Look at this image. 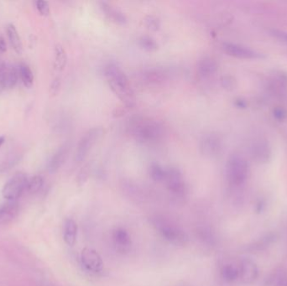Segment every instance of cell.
<instances>
[{
	"mask_svg": "<svg viewBox=\"0 0 287 286\" xmlns=\"http://www.w3.org/2000/svg\"><path fill=\"white\" fill-rule=\"evenodd\" d=\"M239 279L245 285L253 284L259 276V268L256 264L250 259H245L240 263Z\"/></svg>",
	"mask_w": 287,
	"mask_h": 286,
	"instance_id": "7c38bea8",
	"label": "cell"
},
{
	"mask_svg": "<svg viewBox=\"0 0 287 286\" xmlns=\"http://www.w3.org/2000/svg\"><path fill=\"white\" fill-rule=\"evenodd\" d=\"M4 141H5V138H4V136H0V148L3 145Z\"/></svg>",
	"mask_w": 287,
	"mask_h": 286,
	"instance_id": "f35d334b",
	"label": "cell"
},
{
	"mask_svg": "<svg viewBox=\"0 0 287 286\" xmlns=\"http://www.w3.org/2000/svg\"><path fill=\"white\" fill-rule=\"evenodd\" d=\"M220 274L228 283L235 282L240 276V266L233 263H228L222 266Z\"/></svg>",
	"mask_w": 287,
	"mask_h": 286,
	"instance_id": "ffe728a7",
	"label": "cell"
},
{
	"mask_svg": "<svg viewBox=\"0 0 287 286\" xmlns=\"http://www.w3.org/2000/svg\"><path fill=\"white\" fill-rule=\"evenodd\" d=\"M2 74L6 83L7 89H12L17 83L18 81V71L16 70V68L12 66H8L6 65L5 67L3 68V70L2 71V72H0Z\"/></svg>",
	"mask_w": 287,
	"mask_h": 286,
	"instance_id": "603a6c76",
	"label": "cell"
},
{
	"mask_svg": "<svg viewBox=\"0 0 287 286\" xmlns=\"http://www.w3.org/2000/svg\"><path fill=\"white\" fill-rule=\"evenodd\" d=\"M271 33L274 36L278 38L280 40H283L284 42L287 43V33L284 31H278V30H272Z\"/></svg>",
	"mask_w": 287,
	"mask_h": 286,
	"instance_id": "d6a6232c",
	"label": "cell"
},
{
	"mask_svg": "<svg viewBox=\"0 0 287 286\" xmlns=\"http://www.w3.org/2000/svg\"><path fill=\"white\" fill-rule=\"evenodd\" d=\"M166 173H167V170L163 169L159 164H154L150 166V177L155 181H157V182L165 181Z\"/></svg>",
	"mask_w": 287,
	"mask_h": 286,
	"instance_id": "4316f807",
	"label": "cell"
},
{
	"mask_svg": "<svg viewBox=\"0 0 287 286\" xmlns=\"http://www.w3.org/2000/svg\"><path fill=\"white\" fill-rule=\"evenodd\" d=\"M274 286H287V273L282 272L279 274L275 279Z\"/></svg>",
	"mask_w": 287,
	"mask_h": 286,
	"instance_id": "1f68e13d",
	"label": "cell"
},
{
	"mask_svg": "<svg viewBox=\"0 0 287 286\" xmlns=\"http://www.w3.org/2000/svg\"><path fill=\"white\" fill-rule=\"evenodd\" d=\"M71 150V144L69 143H65L59 148L55 154L52 156L48 163L47 169L50 173H55L60 170V168L67 161Z\"/></svg>",
	"mask_w": 287,
	"mask_h": 286,
	"instance_id": "4fadbf2b",
	"label": "cell"
},
{
	"mask_svg": "<svg viewBox=\"0 0 287 286\" xmlns=\"http://www.w3.org/2000/svg\"><path fill=\"white\" fill-rule=\"evenodd\" d=\"M19 205L17 201H7L0 205V225H6L18 216Z\"/></svg>",
	"mask_w": 287,
	"mask_h": 286,
	"instance_id": "5bb4252c",
	"label": "cell"
},
{
	"mask_svg": "<svg viewBox=\"0 0 287 286\" xmlns=\"http://www.w3.org/2000/svg\"><path fill=\"white\" fill-rule=\"evenodd\" d=\"M100 8L104 13V15L107 16L111 21L114 22L118 25H126L127 23V18L125 16V14L121 12L119 9H116L115 7L112 6L109 3L101 2Z\"/></svg>",
	"mask_w": 287,
	"mask_h": 286,
	"instance_id": "e0dca14e",
	"label": "cell"
},
{
	"mask_svg": "<svg viewBox=\"0 0 287 286\" xmlns=\"http://www.w3.org/2000/svg\"><path fill=\"white\" fill-rule=\"evenodd\" d=\"M144 23L148 29H150L151 31H157L160 27V22L158 18L155 17V16H147L145 19H144Z\"/></svg>",
	"mask_w": 287,
	"mask_h": 286,
	"instance_id": "f1b7e54d",
	"label": "cell"
},
{
	"mask_svg": "<svg viewBox=\"0 0 287 286\" xmlns=\"http://www.w3.org/2000/svg\"><path fill=\"white\" fill-rule=\"evenodd\" d=\"M44 186V179L40 176H35L31 177L30 180H28L26 190L31 194H36L37 192H40Z\"/></svg>",
	"mask_w": 287,
	"mask_h": 286,
	"instance_id": "484cf974",
	"label": "cell"
},
{
	"mask_svg": "<svg viewBox=\"0 0 287 286\" xmlns=\"http://www.w3.org/2000/svg\"><path fill=\"white\" fill-rule=\"evenodd\" d=\"M68 62V55L63 46L56 45L55 47V68L59 72L64 70Z\"/></svg>",
	"mask_w": 287,
	"mask_h": 286,
	"instance_id": "cb8c5ba5",
	"label": "cell"
},
{
	"mask_svg": "<svg viewBox=\"0 0 287 286\" xmlns=\"http://www.w3.org/2000/svg\"><path fill=\"white\" fill-rule=\"evenodd\" d=\"M7 36H8L9 43L12 46L13 49L15 50V52L18 55L21 54L22 50H23L21 40H20V38L18 36V31L16 30L15 25H12V24L8 25V27H7Z\"/></svg>",
	"mask_w": 287,
	"mask_h": 286,
	"instance_id": "7402d4cb",
	"label": "cell"
},
{
	"mask_svg": "<svg viewBox=\"0 0 287 286\" xmlns=\"http://www.w3.org/2000/svg\"><path fill=\"white\" fill-rule=\"evenodd\" d=\"M22 158L21 153L14 152L7 155L2 161L0 162V174L5 173L15 167Z\"/></svg>",
	"mask_w": 287,
	"mask_h": 286,
	"instance_id": "44dd1931",
	"label": "cell"
},
{
	"mask_svg": "<svg viewBox=\"0 0 287 286\" xmlns=\"http://www.w3.org/2000/svg\"><path fill=\"white\" fill-rule=\"evenodd\" d=\"M223 149V140L217 133H208L200 140V150L207 157L218 156Z\"/></svg>",
	"mask_w": 287,
	"mask_h": 286,
	"instance_id": "ba28073f",
	"label": "cell"
},
{
	"mask_svg": "<svg viewBox=\"0 0 287 286\" xmlns=\"http://www.w3.org/2000/svg\"><path fill=\"white\" fill-rule=\"evenodd\" d=\"M7 52V45L5 40L2 36H0V52L4 53Z\"/></svg>",
	"mask_w": 287,
	"mask_h": 286,
	"instance_id": "d590c367",
	"label": "cell"
},
{
	"mask_svg": "<svg viewBox=\"0 0 287 286\" xmlns=\"http://www.w3.org/2000/svg\"><path fill=\"white\" fill-rule=\"evenodd\" d=\"M152 224L165 241L176 246H184L188 242V236L183 229L164 216H157L152 219Z\"/></svg>",
	"mask_w": 287,
	"mask_h": 286,
	"instance_id": "3957f363",
	"label": "cell"
},
{
	"mask_svg": "<svg viewBox=\"0 0 287 286\" xmlns=\"http://www.w3.org/2000/svg\"><path fill=\"white\" fill-rule=\"evenodd\" d=\"M112 241L113 247L118 253L126 254L131 251L133 241L126 229L123 228L114 229L112 233Z\"/></svg>",
	"mask_w": 287,
	"mask_h": 286,
	"instance_id": "30bf717a",
	"label": "cell"
},
{
	"mask_svg": "<svg viewBox=\"0 0 287 286\" xmlns=\"http://www.w3.org/2000/svg\"><path fill=\"white\" fill-rule=\"evenodd\" d=\"M250 167L246 159L238 154L229 156L226 164V178L233 187L242 186L247 180Z\"/></svg>",
	"mask_w": 287,
	"mask_h": 286,
	"instance_id": "277c9868",
	"label": "cell"
},
{
	"mask_svg": "<svg viewBox=\"0 0 287 286\" xmlns=\"http://www.w3.org/2000/svg\"><path fill=\"white\" fill-rule=\"evenodd\" d=\"M104 75L110 89L119 100L128 107L134 106L135 104V92L126 73L116 65L110 63L104 68Z\"/></svg>",
	"mask_w": 287,
	"mask_h": 286,
	"instance_id": "6da1fadb",
	"label": "cell"
},
{
	"mask_svg": "<svg viewBox=\"0 0 287 286\" xmlns=\"http://www.w3.org/2000/svg\"><path fill=\"white\" fill-rule=\"evenodd\" d=\"M169 72L165 69L155 67L144 71L141 73V78L144 82L150 84H159L168 79Z\"/></svg>",
	"mask_w": 287,
	"mask_h": 286,
	"instance_id": "2e32d148",
	"label": "cell"
},
{
	"mask_svg": "<svg viewBox=\"0 0 287 286\" xmlns=\"http://www.w3.org/2000/svg\"><path fill=\"white\" fill-rule=\"evenodd\" d=\"M128 130L135 140L143 143H155L163 135L161 125L146 116L133 117L129 120Z\"/></svg>",
	"mask_w": 287,
	"mask_h": 286,
	"instance_id": "7a4b0ae2",
	"label": "cell"
},
{
	"mask_svg": "<svg viewBox=\"0 0 287 286\" xmlns=\"http://www.w3.org/2000/svg\"><path fill=\"white\" fill-rule=\"evenodd\" d=\"M18 75L20 76L22 82L27 88H31L34 82V76L31 72V68L26 64H21L18 69Z\"/></svg>",
	"mask_w": 287,
	"mask_h": 286,
	"instance_id": "d4e9b609",
	"label": "cell"
},
{
	"mask_svg": "<svg viewBox=\"0 0 287 286\" xmlns=\"http://www.w3.org/2000/svg\"><path fill=\"white\" fill-rule=\"evenodd\" d=\"M5 89H7L6 83H5L3 75L0 73V92H2Z\"/></svg>",
	"mask_w": 287,
	"mask_h": 286,
	"instance_id": "8d00e7d4",
	"label": "cell"
},
{
	"mask_svg": "<svg viewBox=\"0 0 287 286\" xmlns=\"http://www.w3.org/2000/svg\"><path fill=\"white\" fill-rule=\"evenodd\" d=\"M61 89V80L57 78H55L52 82V84L50 86V92L52 95H56L58 93Z\"/></svg>",
	"mask_w": 287,
	"mask_h": 286,
	"instance_id": "4dcf8cb0",
	"label": "cell"
},
{
	"mask_svg": "<svg viewBox=\"0 0 287 286\" xmlns=\"http://www.w3.org/2000/svg\"><path fill=\"white\" fill-rule=\"evenodd\" d=\"M169 192L177 197H183L186 195V186L183 177L176 168L167 170L165 180Z\"/></svg>",
	"mask_w": 287,
	"mask_h": 286,
	"instance_id": "9c48e42d",
	"label": "cell"
},
{
	"mask_svg": "<svg viewBox=\"0 0 287 286\" xmlns=\"http://www.w3.org/2000/svg\"><path fill=\"white\" fill-rule=\"evenodd\" d=\"M36 7L38 10V12L40 13V15L43 16H47L50 14V7L49 3L46 2V1H36Z\"/></svg>",
	"mask_w": 287,
	"mask_h": 286,
	"instance_id": "f546056e",
	"label": "cell"
},
{
	"mask_svg": "<svg viewBox=\"0 0 287 286\" xmlns=\"http://www.w3.org/2000/svg\"><path fill=\"white\" fill-rule=\"evenodd\" d=\"M222 83L225 89H231L234 86V81L230 76H225L222 80Z\"/></svg>",
	"mask_w": 287,
	"mask_h": 286,
	"instance_id": "836d02e7",
	"label": "cell"
},
{
	"mask_svg": "<svg viewBox=\"0 0 287 286\" xmlns=\"http://www.w3.org/2000/svg\"><path fill=\"white\" fill-rule=\"evenodd\" d=\"M223 48L228 55L233 57L240 59H256L261 56L259 53L253 50L233 43H223Z\"/></svg>",
	"mask_w": 287,
	"mask_h": 286,
	"instance_id": "8fae6325",
	"label": "cell"
},
{
	"mask_svg": "<svg viewBox=\"0 0 287 286\" xmlns=\"http://www.w3.org/2000/svg\"><path fill=\"white\" fill-rule=\"evenodd\" d=\"M251 156L256 162L266 163L269 160L270 149L266 141L256 140L251 145Z\"/></svg>",
	"mask_w": 287,
	"mask_h": 286,
	"instance_id": "9a60e30c",
	"label": "cell"
},
{
	"mask_svg": "<svg viewBox=\"0 0 287 286\" xmlns=\"http://www.w3.org/2000/svg\"><path fill=\"white\" fill-rule=\"evenodd\" d=\"M139 44L144 50H145L147 52H154L158 47L156 40H154L152 37L148 36H141L139 40Z\"/></svg>",
	"mask_w": 287,
	"mask_h": 286,
	"instance_id": "83f0119b",
	"label": "cell"
},
{
	"mask_svg": "<svg viewBox=\"0 0 287 286\" xmlns=\"http://www.w3.org/2000/svg\"><path fill=\"white\" fill-rule=\"evenodd\" d=\"M5 66H6V64L2 61V59L0 57V72H2V71L3 70V68L5 67Z\"/></svg>",
	"mask_w": 287,
	"mask_h": 286,
	"instance_id": "74e56055",
	"label": "cell"
},
{
	"mask_svg": "<svg viewBox=\"0 0 287 286\" xmlns=\"http://www.w3.org/2000/svg\"><path fill=\"white\" fill-rule=\"evenodd\" d=\"M104 134L103 128L99 127L90 128L83 134L80 139L77 147H76L75 160L76 161L82 162L87 157L89 151L94 146L102 135Z\"/></svg>",
	"mask_w": 287,
	"mask_h": 286,
	"instance_id": "8992f818",
	"label": "cell"
},
{
	"mask_svg": "<svg viewBox=\"0 0 287 286\" xmlns=\"http://www.w3.org/2000/svg\"><path fill=\"white\" fill-rule=\"evenodd\" d=\"M81 265L90 274H98L104 270V264L101 255L92 248H84L80 254Z\"/></svg>",
	"mask_w": 287,
	"mask_h": 286,
	"instance_id": "52a82bcc",
	"label": "cell"
},
{
	"mask_svg": "<svg viewBox=\"0 0 287 286\" xmlns=\"http://www.w3.org/2000/svg\"><path fill=\"white\" fill-rule=\"evenodd\" d=\"M28 178L23 172L16 173L11 177L2 189V196L7 201H17L26 190Z\"/></svg>",
	"mask_w": 287,
	"mask_h": 286,
	"instance_id": "5b68a950",
	"label": "cell"
},
{
	"mask_svg": "<svg viewBox=\"0 0 287 286\" xmlns=\"http://www.w3.org/2000/svg\"><path fill=\"white\" fill-rule=\"evenodd\" d=\"M78 227L73 219L66 220L63 228V239L69 246H73L76 244Z\"/></svg>",
	"mask_w": 287,
	"mask_h": 286,
	"instance_id": "d6986e66",
	"label": "cell"
},
{
	"mask_svg": "<svg viewBox=\"0 0 287 286\" xmlns=\"http://www.w3.org/2000/svg\"><path fill=\"white\" fill-rule=\"evenodd\" d=\"M197 70L200 76L203 78H207V77L213 76L217 72V62L214 59L209 57V56L202 58L197 63Z\"/></svg>",
	"mask_w": 287,
	"mask_h": 286,
	"instance_id": "ac0fdd59",
	"label": "cell"
},
{
	"mask_svg": "<svg viewBox=\"0 0 287 286\" xmlns=\"http://www.w3.org/2000/svg\"><path fill=\"white\" fill-rule=\"evenodd\" d=\"M274 116H275L276 119L282 120V119H284L287 117V112L285 111V109L281 108V107L275 108L274 110Z\"/></svg>",
	"mask_w": 287,
	"mask_h": 286,
	"instance_id": "e575fe53",
	"label": "cell"
}]
</instances>
